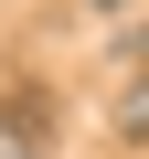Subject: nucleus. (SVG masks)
I'll return each instance as SVG.
<instances>
[{"label": "nucleus", "mask_w": 149, "mask_h": 159, "mask_svg": "<svg viewBox=\"0 0 149 159\" xmlns=\"http://www.w3.org/2000/svg\"><path fill=\"white\" fill-rule=\"evenodd\" d=\"M0 127H11V148L43 159V138H53V96H43V85H0Z\"/></svg>", "instance_id": "nucleus-1"}, {"label": "nucleus", "mask_w": 149, "mask_h": 159, "mask_svg": "<svg viewBox=\"0 0 149 159\" xmlns=\"http://www.w3.org/2000/svg\"><path fill=\"white\" fill-rule=\"evenodd\" d=\"M117 64L138 74V85H149V21H128V32H117Z\"/></svg>", "instance_id": "nucleus-2"}, {"label": "nucleus", "mask_w": 149, "mask_h": 159, "mask_svg": "<svg viewBox=\"0 0 149 159\" xmlns=\"http://www.w3.org/2000/svg\"><path fill=\"white\" fill-rule=\"evenodd\" d=\"M117 138H149V85H128V96H117Z\"/></svg>", "instance_id": "nucleus-3"}, {"label": "nucleus", "mask_w": 149, "mask_h": 159, "mask_svg": "<svg viewBox=\"0 0 149 159\" xmlns=\"http://www.w3.org/2000/svg\"><path fill=\"white\" fill-rule=\"evenodd\" d=\"M96 11H128V0H96Z\"/></svg>", "instance_id": "nucleus-4"}, {"label": "nucleus", "mask_w": 149, "mask_h": 159, "mask_svg": "<svg viewBox=\"0 0 149 159\" xmlns=\"http://www.w3.org/2000/svg\"><path fill=\"white\" fill-rule=\"evenodd\" d=\"M0 159H32V148H0Z\"/></svg>", "instance_id": "nucleus-5"}]
</instances>
